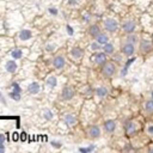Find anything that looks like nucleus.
I'll list each match as a JSON object with an SVG mask.
<instances>
[{
    "label": "nucleus",
    "mask_w": 153,
    "mask_h": 153,
    "mask_svg": "<svg viewBox=\"0 0 153 153\" xmlns=\"http://www.w3.org/2000/svg\"><path fill=\"white\" fill-rule=\"evenodd\" d=\"M125 129H126V134L128 136H132V135L136 134L138 131L140 129V123H138V122L134 121V120H131L125 125Z\"/></svg>",
    "instance_id": "obj_1"
},
{
    "label": "nucleus",
    "mask_w": 153,
    "mask_h": 153,
    "mask_svg": "<svg viewBox=\"0 0 153 153\" xmlns=\"http://www.w3.org/2000/svg\"><path fill=\"white\" fill-rule=\"evenodd\" d=\"M116 71H117V67L114 62H105L103 65V68H102V72L107 78H110V77L115 75Z\"/></svg>",
    "instance_id": "obj_2"
},
{
    "label": "nucleus",
    "mask_w": 153,
    "mask_h": 153,
    "mask_svg": "<svg viewBox=\"0 0 153 153\" xmlns=\"http://www.w3.org/2000/svg\"><path fill=\"white\" fill-rule=\"evenodd\" d=\"M139 49H140V51L144 54V55H147V54H149L152 50H153V42L151 41H147V40H142L141 42H140V46H139Z\"/></svg>",
    "instance_id": "obj_3"
},
{
    "label": "nucleus",
    "mask_w": 153,
    "mask_h": 153,
    "mask_svg": "<svg viewBox=\"0 0 153 153\" xmlns=\"http://www.w3.org/2000/svg\"><path fill=\"white\" fill-rule=\"evenodd\" d=\"M104 28L109 33H115L118 29V23L112 18H108V19L104 20Z\"/></svg>",
    "instance_id": "obj_4"
},
{
    "label": "nucleus",
    "mask_w": 153,
    "mask_h": 153,
    "mask_svg": "<svg viewBox=\"0 0 153 153\" xmlns=\"http://www.w3.org/2000/svg\"><path fill=\"white\" fill-rule=\"evenodd\" d=\"M135 29H136V23L132 19H128L122 24V30H123V33H126V34H133L135 31Z\"/></svg>",
    "instance_id": "obj_5"
},
{
    "label": "nucleus",
    "mask_w": 153,
    "mask_h": 153,
    "mask_svg": "<svg viewBox=\"0 0 153 153\" xmlns=\"http://www.w3.org/2000/svg\"><path fill=\"white\" fill-rule=\"evenodd\" d=\"M121 51L126 56H132V55L135 54V44H133L131 42H126L123 46H122Z\"/></svg>",
    "instance_id": "obj_6"
},
{
    "label": "nucleus",
    "mask_w": 153,
    "mask_h": 153,
    "mask_svg": "<svg viewBox=\"0 0 153 153\" xmlns=\"http://www.w3.org/2000/svg\"><path fill=\"white\" fill-rule=\"evenodd\" d=\"M144 112L147 115V116H152L153 115V99H147L144 102Z\"/></svg>",
    "instance_id": "obj_7"
},
{
    "label": "nucleus",
    "mask_w": 153,
    "mask_h": 153,
    "mask_svg": "<svg viewBox=\"0 0 153 153\" xmlns=\"http://www.w3.org/2000/svg\"><path fill=\"white\" fill-rule=\"evenodd\" d=\"M94 57H95V62H96L97 65L103 66V65L107 62V53H98V54H96Z\"/></svg>",
    "instance_id": "obj_8"
},
{
    "label": "nucleus",
    "mask_w": 153,
    "mask_h": 153,
    "mask_svg": "<svg viewBox=\"0 0 153 153\" xmlns=\"http://www.w3.org/2000/svg\"><path fill=\"white\" fill-rule=\"evenodd\" d=\"M53 65H54V67H55L56 70L62 68V67L65 66V59H64L62 56H56V57H54Z\"/></svg>",
    "instance_id": "obj_9"
},
{
    "label": "nucleus",
    "mask_w": 153,
    "mask_h": 153,
    "mask_svg": "<svg viewBox=\"0 0 153 153\" xmlns=\"http://www.w3.org/2000/svg\"><path fill=\"white\" fill-rule=\"evenodd\" d=\"M73 96H74V91H73L71 87H65V88H64V91H62V98H64L65 101L72 99Z\"/></svg>",
    "instance_id": "obj_10"
},
{
    "label": "nucleus",
    "mask_w": 153,
    "mask_h": 153,
    "mask_svg": "<svg viewBox=\"0 0 153 153\" xmlns=\"http://www.w3.org/2000/svg\"><path fill=\"white\" fill-rule=\"evenodd\" d=\"M104 129H105V132H108V133L115 132V129H116V122L112 121V120L107 121L105 123H104Z\"/></svg>",
    "instance_id": "obj_11"
},
{
    "label": "nucleus",
    "mask_w": 153,
    "mask_h": 153,
    "mask_svg": "<svg viewBox=\"0 0 153 153\" xmlns=\"http://www.w3.org/2000/svg\"><path fill=\"white\" fill-rule=\"evenodd\" d=\"M88 134H90V136L92 138V139H98L101 136V129H99V127L92 126V127L88 129Z\"/></svg>",
    "instance_id": "obj_12"
},
{
    "label": "nucleus",
    "mask_w": 153,
    "mask_h": 153,
    "mask_svg": "<svg viewBox=\"0 0 153 153\" xmlns=\"http://www.w3.org/2000/svg\"><path fill=\"white\" fill-rule=\"evenodd\" d=\"M28 91L30 94H38L40 91H41V86H40V84L38 83H31L29 86H28Z\"/></svg>",
    "instance_id": "obj_13"
},
{
    "label": "nucleus",
    "mask_w": 153,
    "mask_h": 153,
    "mask_svg": "<svg viewBox=\"0 0 153 153\" xmlns=\"http://www.w3.org/2000/svg\"><path fill=\"white\" fill-rule=\"evenodd\" d=\"M31 36H33L31 31H30V30H28V29H23L22 31L19 33V38H20L22 41H28V40L31 38Z\"/></svg>",
    "instance_id": "obj_14"
},
{
    "label": "nucleus",
    "mask_w": 153,
    "mask_h": 153,
    "mask_svg": "<svg viewBox=\"0 0 153 153\" xmlns=\"http://www.w3.org/2000/svg\"><path fill=\"white\" fill-rule=\"evenodd\" d=\"M5 67H6V71L7 72H10V73H15L16 71H17V64L13 60H11V61H7L6 62V65H5Z\"/></svg>",
    "instance_id": "obj_15"
},
{
    "label": "nucleus",
    "mask_w": 153,
    "mask_h": 153,
    "mask_svg": "<svg viewBox=\"0 0 153 153\" xmlns=\"http://www.w3.org/2000/svg\"><path fill=\"white\" fill-rule=\"evenodd\" d=\"M96 95L99 97V98H104L105 96H108V88L105 86H99L97 90H96Z\"/></svg>",
    "instance_id": "obj_16"
},
{
    "label": "nucleus",
    "mask_w": 153,
    "mask_h": 153,
    "mask_svg": "<svg viewBox=\"0 0 153 153\" xmlns=\"http://www.w3.org/2000/svg\"><path fill=\"white\" fill-rule=\"evenodd\" d=\"M88 33L91 36H94V37H97L99 34H101V29L98 25H91L90 26V30H88Z\"/></svg>",
    "instance_id": "obj_17"
},
{
    "label": "nucleus",
    "mask_w": 153,
    "mask_h": 153,
    "mask_svg": "<svg viewBox=\"0 0 153 153\" xmlns=\"http://www.w3.org/2000/svg\"><path fill=\"white\" fill-rule=\"evenodd\" d=\"M96 41L99 43V44H105V43H108V41H109V37H108V35L107 34H103V33H101L97 37H96Z\"/></svg>",
    "instance_id": "obj_18"
},
{
    "label": "nucleus",
    "mask_w": 153,
    "mask_h": 153,
    "mask_svg": "<svg viewBox=\"0 0 153 153\" xmlns=\"http://www.w3.org/2000/svg\"><path fill=\"white\" fill-rule=\"evenodd\" d=\"M71 54H72V56H73L74 59H80V57L83 56L84 51H83V49H81V48H78V47H75V48H73V49H72Z\"/></svg>",
    "instance_id": "obj_19"
},
{
    "label": "nucleus",
    "mask_w": 153,
    "mask_h": 153,
    "mask_svg": "<svg viewBox=\"0 0 153 153\" xmlns=\"http://www.w3.org/2000/svg\"><path fill=\"white\" fill-rule=\"evenodd\" d=\"M65 122H66V125H68V126H73L75 123V117L73 115L68 114V115L65 116Z\"/></svg>",
    "instance_id": "obj_20"
},
{
    "label": "nucleus",
    "mask_w": 153,
    "mask_h": 153,
    "mask_svg": "<svg viewBox=\"0 0 153 153\" xmlns=\"http://www.w3.org/2000/svg\"><path fill=\"white\" fill-rule=\"evenodd\" d=\"M11 56H12L13 59H16V60L20 59V57L23 56V51H22V49H19V48L13 49V50H12V53H11Z\"/></svg>",
    "instance_id": "obj_21"
},
{
    "label": "nucleus",
    "mask_w": 153,
    "mask_h": 153,
    "mask_svg": "<svg viewBox=\"0 0 153 153\" xmlns=\"http://www.w3.org/2000/svg\"><path fill=\"white\" fill-rule=\"evenodd\" d=\"M126 42H131L133 44H136L139 42V37L136 35H134V33L133 34H128V37H127V41Z\"/></svg>",
    "instance_id": "obj_22"
},
{
    "label": "nucleus",
    "mask_w": 153,
    "mask_h": 153,
    "mask_svg": "<svg viewBox=\"0 0 153 153\" xmlns=\"http://www.w3.org/2000/svg\"><path fill=\"white\" fill-rule=\"evenodd\" d=\"M103 50H104V53H107V54H112L115 49H114V46H112L111 43H105L104 47H103Z\"/></svg>",
    "instance_id": "obj_23"
},
{
    "label": "nucleus",
    "mask_w": 153,
    "mask_h": 153,
    "mask_svg": "<svg viewBox=\"0 0 153 153\" xmlns=\"http://www.w3.org/2000/svg\"><path fill=\"white\" fill-rule=\"evenodd\" d=\"M56 84H57V80H56V78L55 77H49L48 79H47V85L49 86V87H55L56 86Z\"/></svg>",
    "instance_id": "obj_24"
},
{
    "label": "nucleus",
    "mask_w": 153,
    "mask_h": 153,
    "mask_svg": "<svg viewBox=\"0 0 153 153\" xmlns=\"http://www.w3.org/2000/svg\"><path fill=\"white\" fill-rule=\"evenodd\" d=\"M146 133H147V135L151 139H153V123H152V122L147 123V126H146Z\"/></svg>",
    "instance_id": "obj_25"
},
{
    "label": "nucleus",
    "mask_w": 153,
    "mask_h": 153,
    "mask_svg": "<svg viewBox=\"0 0 153 153\" xmlns=\"http://www.w3.org/2000/svg\"><path fill=\"white\" fill-rule=\"evenodd\" d=\"M10 98H12L13 101H20V94L19 92H16V91H12V92H10Z\"/></svg>",
    "instance_id": "obj_26"
},
{
    "label": "nucleus",
    "mask_w": 153,
    "mask_h": 153,
    "mask_svg": "<svg viewBox=\"0 0 153 153\" xmlns=\"http://www.w3.org/2000/svg\"><path fill=\"white\" fill-rule=\"evenodd\" d=\"M11 87H12V90H13V91H16V92L22 94V87L19 86V84H18V83H12Z\"/></svg>",
    "instance_id": "obj_27"
},
{
    "label": "nucleus",
    "mask_w": 153,
    "mask_h": 153,
    "mask_svg": "<svg viewBox=\"0 0 153 153\" xmlns=\"http://www.w3.org/2000/svg\"><path fill=\"white\" fill-rule=\"evenodd\" d=\"M43 116H44V118H46V120L50 121V120L53 118V112H51L50 110H44V112H43Z\"/></svg>",
    "instance_id": "obj_28"
},
{
    "label": "nucleus",
    "mask_w": 153,
    "mask_h": 153,
    "mask_svg": "<svg viewBox=\"0 0 153 153\" xmlns=\"http://www.w3.org/2000/svg\"><path fill=\"white\" fill-rule=\"evenodd\" d=\"M50 145H51L53 147H55V148H61V147H62V144H61L60 141H56V140L51 141V142H50Z\"/></svg>",
    "instance_id": "obj_29"
},
{
    "label": "nucleus",
    "mask_w": 153,
    "mask_h": 153,
    "mask_svg": "<svg viewBox=\"0 0 153 153\" xmlns=\"http://www.w3.org/2000/svg\"><path fill=\"white\" fill-rule=\"evenodd\" d=\"M94 149H95V146H90L87 148H79V151L83 152V153H87V152H91V151H94Z\"/></svg>",
    "instance_id": "obj_30"
},
{
    "label": "nucleus",
    "mask_w": 153,
    "mask_h": 153,
    "mask_svg": "<svg viewBox=\"0 0 153 153\" xmlns=\"http://www.w3.org/2000/svg\"><path fill=\"white\" fill-rule=\"evenodd\" d=\"M101 44L98 43V42H94L92 44H91V49H92V50H98L101 47H99Z\"/></svg>",
    "instance_id": "obj_31"
},
{
    "label": "nucleus",
    "mask_w": 153,
    "mask_h": 153,
    "mask_svg": "<svg viewBox=\"0 0 153 153\" xmlns=\"http://www.w3.org/2000/svg\"><path fill=\"white\" fill-rule=\"evenodd\" d=\"M48 11H49V12H50L53 16H56V15L59 13L57 9H55V7H49V9H48Z\"/></svg>",
    "instance_id": "obj_32"
},
{
    "label": "nucleus",
    "mask_w": 153,
    "mask_h": 153,
    "mask_svg": "<svg viewBox=\"0 0 153 153\" xmlns=\"http://www.w3.org/2000/svg\"><path fill=\"white\" fill-rule=\"evenodd\" d=\"M66 30H67V34H68L70 36H72V35L74 34V31H73V29H72L71 25H67V26H66Z\"/></svg>",
    "instance_id": "obj_33"
},
{
    "label": "nucleus",
    "mask_w": 153,
    "mask_h": 153,
    "mask_svg": "<svg viewBox=\"0 0 153 153\" xmlns=\"http://www.w3.org/2000/svg\"><path fill=\"white\" fill-rule=\"evenodd\" d=\"M55 49V46H53V44H47L46 46V50L47 51H53Z\"/></svg>",
    "instance_id": "obj_34"
},
{
    "label": "nucleus",
    "mask_w": 153,
    "mask_h": 153,
    "mask_svg": "<svg viewBox=\"0 0 153 153\" xmlns=\"http://www.w3.org/2000/svg\"><path fill=\"white\" fill-rule=\"evenodd\" d=\"M5 141H6V136L4 134H0V145H4Z\"/></svg>",
    "instance_id": "obj_35"
},
{
    "label": "nucleus",
    "mask_w": 153,
    "mask_h": 153,
    "mask_svg": "<svg viewBox=\"0 0 153 153\" xmlns=\"http://www.w3.org/2000/svg\"><path fill=\"white\" fill-rule=\"evenodd\" d=\"M68 4L70 5H78L79 4V0H68Z\"/></svg>",
    "instance_id": "obj_36"
},
{
    "label": "nucleus",
    "mask_w": 153,
    "mask_h": 153,
    "mask_svg": "<svg viewBox=\"0 0 153 153\" xmlns=\"http://www.w3.org/2000/svg\"><path fill=\"white\" fill-rule=\"evenodd\" d=\"M20 141H26V133L25 132H23L20 134Z\"/></svg>",
    "instance_id": "obj_37"
},
{
    "label": "nucleus",
    "mask_w": 153,
    "mask_h": 153,
    "mask_svg": "<svg viewBox=\"0 0 153 153\" xmlns=\"http://www.w3.org/2000/svg\"><path fill=\"white\" fill-rule=\"evenodd\" d=\"M0 102H1L4 105H6V101H5V98H4V96H3L1 92H0Z\"/></svg>",
    "instance_id": "obj_38"
},
{
    "label": "nucleus",
    "mask_w": 153,
    "mask_h": 153,
    "mask_svg": "<svg viewBox=\"0 0 153 153\" xmlns=\"http://www.w3.org/2000/svg\"><path fill=\"white\" fill-rule=\"evenodd\" d=\"M83 20L87 23V22L90 20V15H84V17H83Z\"/></svg>",
    "instance_id": "obj_39"
},
{
    "label": "nucleus",
    "mask_w": 153,
    "mask_h": 153,
    "mask_svg": "<svg viewBox=\"0 0 153 153\" xmlns=\"http://www.w3.org/2000/svg\"><path fill=\"white\" fill-rule=\"evenodd\" d=\"M5 152V147L4 145H0V153H4Z\"/></svg>",
    "instance_id": "obj_40"
},
{
    "label": "nucleus",
    "mask_w": 153,
    "mask_h": 153,
    "mask_svg": "<svg viewBox=\"0 0 153 153\" xmlns=\"http://www.w3.org/2000/svg\"><path fill=\"white\" fill-rule=\"evenodd\" d=\"M13 140H15V141L18 140V133H13Z\"/></svg>",
    "instance_id": "obj_41"
},
{
    "label": "nucleus",
    "mask_w": 153,
    "mask_h": 153,
    "mask_svg": "<svg viewBox=\"0 0 153 153\" xmlns=\"http://www.w3.org/2000/svg\"><path fill=\"white\" fill-rule=\"evenodd\" d=\"M151 98H152V99H153V90H152V91H151Z\"/></svg>",
    "instance_id": "obj_42"
},
{
    "label": "nucleus",
    "mask_w": 153,
    "mask_h": 153,
    "mask_svg": "<svg viewBox=\"0 0 153 153\" xmlns=\"http://www.w3.org/2000/svg\"><path fill=\"white\" fill-rule=\"evenodd\" d=\"M149 151H151V152H153V147H151V148H149Z\"/></svg>",
    "instance_id": "obj_43"
},
{
    "label": "nucleus",
    "mask_w": 153,
    "mask_h": 153,
    "mask_svg": "<svg viewBox=\"0 0 153 153\" xmlns=\"http://www.w3.org/2000/svg\"><path fill=\"white\" fill-rule=\"evenodd\" d=\"M152 42H153V35H152Z\"/></svg>",
    "instance_id": "obj_44"
}]
</instances>
